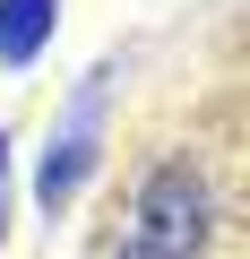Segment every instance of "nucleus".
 <instances>
[{"mask_svg": "<svg viewBox=\"0 0 250 259\" xmlns=\"http://www.w3.org/2000/svg\"><path fill=\"white\" fill-rule=\"evenodd\" d=\"M198 242H207V190L181 164H156L138 182V233H130V250L138 259H198Z\"/></svg>", "mask_w": 250, "mask_h": 259, "instance_id": "1", "label": "nucleus"}, {"mask_svg": "<svg viewBox=\"0 0 250 259\" xmlns=\"http://www.w3.org/2000/svg\"><path fill=\"white\" fill-rule=\"evenodd\" d=\"M0 182H9V139H0Z\"/></svg>", "mask_w": 250, "mask_h": 259, "instance_id": "4", "label": "nucleus"}, {"mask_svg": "<svg viewBox=\"0 0 250 259\" xmlns=\"http://www.w3.org/2000/svg\"><path fill=\"white\" fill-rule=\"evenodd\" d=\"M121 259H138V250H121Z\"/></svg>", "mask_w": 250, "mask_h": 259, "instance_id": "5", "label": "nucleus"}, {"mask_svg": "<svg viewBox=\"0 0 250 259\" xmlns=\"http://www.w3.org/2000/svg\"><path fill=\"white\" fill-rule=\"evenodd\" d=\"M52 26H61V0H0V61L26 69L52 44Z\"/></svg>", "mask_w": 250, "mask_h": 259, "instance_id": "3", "label": "nucleus"}, {"mask_svg": "<svg viewBox=\"0 0 250 259\" xmlns=\"http://www.w3.org/2000/svg\"><path fill=\"white\" fill-rule=\"evenodd\" d=\"M104 78H112V69H95V78H86V95H78V104H69V121H61V139L43 147V173H35V199H43V207H69V199L86 190L95 156H104V139H95V121H104Z\"/></svg>", "mask_w": 250, "mask_h": 259, "instance_id": "2", "label": "nucleus"}]
</instances>
